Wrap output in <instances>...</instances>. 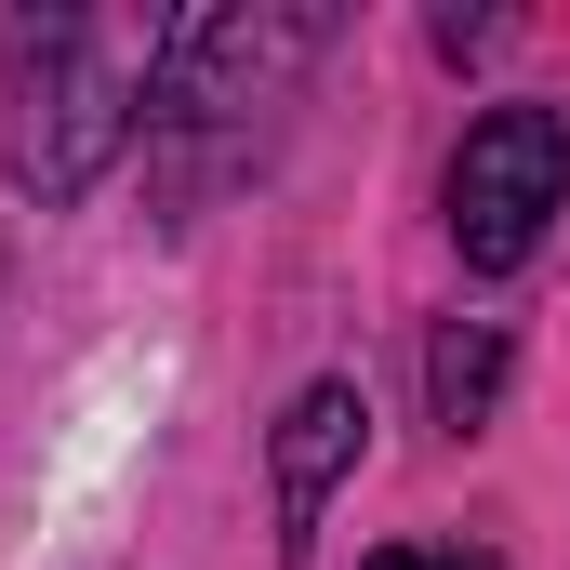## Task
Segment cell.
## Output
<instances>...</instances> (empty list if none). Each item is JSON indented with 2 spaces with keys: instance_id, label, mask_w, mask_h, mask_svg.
<instances>
[{
  "instance_id": "1",
  "label": "cell",
  "mask_w": 570,
  "mask_h": 570,
  "mask_svg": "<svg viewBox=\"0 0 570 570\" xmlns=\"http://www.w3.org/2000/svg\"><path fill=\"white\" fill-rule=\"evenodd\" d=\"M0 94H13V186L27 199H80L134 134V80L107 67L94 13H0Z\"/></svg>"
},
{
  "instance_id": "2",
  "label": "cell",
  "mask_w": 570,
  "mask_h": 570,
  "mask_svg": "<svg viewBox=\"0 0 570 570\" xmlns=\"http://www.w3.org/2000/svg\"><path fill=\"white\" fill-rule=\"evenodd\" d=\"M570 199V120L558 107H491L464 159H451V239H464V266H531V239L558 226Z\"/></svg>"
},
{
  "instance_id": "3",
  "label": "cell",
  "mask_w": 570,
  "mask_h": 570,
  "mask_svg": "<svg viewBox=\"0 0 570 570\" xmlns=\"http://www.w3.org/2000/svg\"><path fill=\"white\" fill-rule=\"evenodd\" d=\"M305 40H318L305 13H186V27L159 40V107H173V120H226V107H266V80H279Z\"/></svg>"
},
{
  "instance_id": "4",
  "label": "cell",
  "mask_w": 570,
  "mask_h": 570,
  "mask_svg": "<svg viewBox=\"0 0 570 570\" xmlns=\"http://www.w3.org/2000/svg\"><path fill=\"white\" fill-rule=\"evenodd\" d=\"M358 425H372V412H358V385H305V399L279 412V544H305V531H318L332 478L358 464Z\"/></svg>"
},
{
  "instance_id": "5",
  "label": "cell",
  "mask_w": 570,
  "mask_h": 570,
  "mask_svg": "<svg viewBox=\"0 0 570 570\" xmlns=\"http://www.w3.org/2000/svg\"><path fill=\"white\" fill-rule=\"evenodd\" d=\"M425 399H438L451 438L491 425V399H504V318H451V332H438L425 345Z\"/></svg>"
},
{
  "instance_id": "6",
  "label": "cell",
  "mask_w": 570,
  "mask_h": 570,
  "mask_svg": "<svg viewBox=\"0 0 570 570\" xmlns=\"http://www.w3.org/2000/svg\"><path fill=\"white\" fill-rule=\"evenodd\" d=\"M372 570H464V558H372Z\"/></svg>"
}]
</instances>
